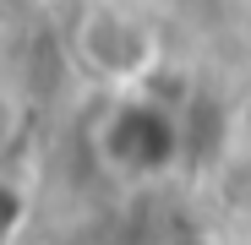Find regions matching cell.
<instances>
[{
    "instance_id": "obj_1",
    "label": "cell",
    "mask_w": 251,
    "mask_h": 245,
    "mask_svg": "<svg viewBox=\"0 0 251 245\" xmlns=\"http://www.w3.org/2000/svg\"><path fill=\"white\" fill-rule=\"evenodd\" d=\"M99 163L120 180H164L186 158V120L142 88H120L93 131Z\"/></svg>"
},
{
    "instance_id": "obj_2",
    "label": "cell",
    "mask_w": 251,
    "mask_h": 245,
    "mask_svg": "<svg viewBox=\"0 0 251 245\" xmlns=\"http://www.w3.org/2000/svg\"><path fill=\"white\" fill-rule=\"evenodd\" d=\"M71 49L88 76L109 82V88H142L164 60V38H158L153 17L131 0H93L76 17Z\"/></svg>"
},
{
    "instance_id": "obj_3",
    "label": "cell",
    "mask_w": 251,
    "mask_h": 245,
    "mask_svg": "<svg viewBox=\"0 0 251 245\" xmlns=\"http://www.w3.org/2000/svg\"><path fill=\"white\" fill-rule=\"evenodd\" d=\"M22 131H27V109H22V98H17L11 88H0V158L22 142Z\"/></svg>"
},
{
    "instance_id": "obj_4",
    "label": "cell",
    "mask_w": 251,
    "mask_h": 245,
    "mask_svg": "<svg viewBox=\"0 0 251 245\" xmlns=\"http://www.w3.org/2000/svg\"><path fill=\"white\" fill-rule=\"evenodd\" d=\"M131 6H148V0H131Z\"/></svg>"
}]
</instances>
